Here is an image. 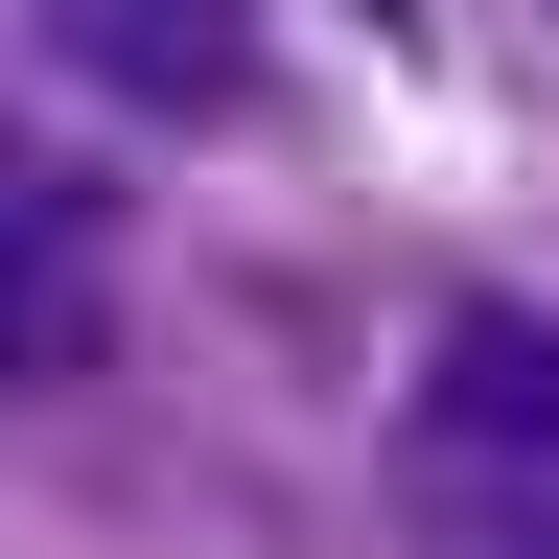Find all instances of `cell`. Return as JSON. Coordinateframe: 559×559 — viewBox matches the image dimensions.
<instances>
[{
    "instance_id": "1",
    "label": "cell",
    "mask_w": 559,
    "mask_h": 559,
    "mask_svg": "<svg viewBox=\"0 0 559 559\" xmlns=\"http://www.w3.org/2000/svg\"><path fill=\"white\" fill-rule=\"evenodd\" d=\"M396 466H419V513H443V559H559V326L536 304L443 326L419 396H396Z\"/></svg>"
},
{
    "instance_id": "2",
    "label": "cell",
    "mask_w": 559,
    "mask_h": 559,
    "mask_svg": "<svg viewBox=\"0 0 559 559\" xmlns=\"http://www.w3.org/2000/svg\"><path fill=\"white\" fill-rule=\"evenodd\" d=\"M47 47L140 117H234L257 94V0H47Z\"/></svg>"
},
{
    "instance_id": "3",
    "label": "cell",
    "mask_w": 559,
    "mask_h": 559,
    "mask_svg": "<svg viewBox=\"0 0 559 559\" xmlns=\"http://www.w3.org/2000/svg\"><path fill=\"white\" fill-rule=\"evenodd\" d=\"M70 349H94V210L0 140V373H70Z\"/></svg>"
}]
</instances>
